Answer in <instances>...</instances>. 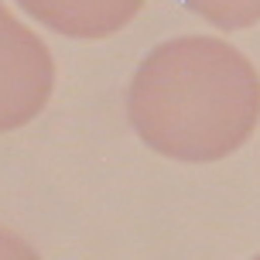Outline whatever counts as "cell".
<instances>
[{"label": "cell", "mask_w": 260, "mask_h": 260, "mask_svg": "<svg viewBox=\"0 0 260 260\" xmlns=\"http://www.w3.org/2000/svg\"><path fill=\"white\" fill-rule=\"evenodd\" d=\"M127 117L151 151L209 165L243 147L260 120V76L219 38H171L130 79Z\"/></svg>", "instance_id": "cell-1"}, {"label": "cell", "mask_w": 260, "mask_h": 260, "mask_svg": "<svg viewBox=\"0 0 260 260\" xmlns=\"http://www.w3.org/2000/svg\"><path fill=\"white\" fill-rule=\"evenodd\" d=\"M55 89L48 45L0 4V134L31 123Z\"/></svg>", "instance_id": "cell-2"}, {"label": "cell", "mask_w": 260, "mask_h": 260, "mask_svg": "<svg viewBox=\"0 0 260 260\" xmlns=\"http://www.w3.org/2000/svg\"><path fill=\"white\" fill-rule=\"evenodd\" d=\"M38 24L65 38H110L127 27L144 0H17Z\"/></svg>", "instance_id": "cell-3"}, {"label": "cell", "mask_w": 260, "mask_h": 260, "mask_svg": "<svg viewBox=\"0 0 260 260\" xmlns=\"http://www.w3.org/2000/svg\"><path fill=\"white\" fill-rule=\"evenodd\" d=\"M185 7L222 31H240L260 21V0H185Z\"/></svg>", "instance_id": "cell-4"}, {"label": "cell", "mask_w": 260, "mask_h": 260, "mask_svg": "<svg viewBox=\"0 0 260 260\" xmlns=\"http://www.w3.org/2000/svg\"><path fill=\"white\" fill-rule=\"evenodd\" d=\"M0 260H41V257H38V250L31 243H24L17 233L0 230Z\"/></svg>", "instance_id": "cell-5"}, {"label": "cell", "mask_w": 260, "mask_h": 260, "mask_svg": "<svg viewBox=\"0 0 260 260\" xmlns=\"http://www.w3.org/2000/svg\"><path fill=\"white\" fill-rule=\"evenodd\" d=\"M253 260H260V257H253Z\"/></svg>", "instance_id": "cell-6"}]
</instances>
